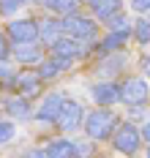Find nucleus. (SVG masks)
Wrapping results in <instances>:
<instances>
[{
    "mask_svg": "<svg viewBox=\"0 0 150 158\" xmlns=\"http://www.w3.org/2000/svg\"><path fill=\"white\" fill-rule=\"evenodd\" d=\"M8 112H11L14 117H27V114H30V109H27L25 95H22V98H11V101H8Z\"/></svg>",
    "mask_w": 150,
    "mask_h": 158,
    "instance_id": "nucleus-17",
    "label": "nucleus"
},
{
    "mask_svg": "<svg viewBox=\"0 0 150 158\" xmlns=\"http://www.w3.org/2000/svg\"><path fill=\"white\" fill-rule=\"evenodd\" d=\"M60 106H63V95L60 93H55L49 95L44 104H41V109H38V120H57V114H60Z\"/></svg>",
    "mask_w": 150,
    "mask_h": 158,
    "instance_id": "nucleus-9",
    "label": "nucleus"
},
{
    "mask_svg": "<svg viewBox=\"0 0 150 158\" xmlns=\"http://www.w3.org/2000/svg\"><path fill=\"white\" fill-rule=\"evenodd\" d=\"M139 139H142V134L136 131L134 126H120L115 134V147L120 153H136V147H139Z\"/></svg>",
    "mask_w": 150,
    "mask_h": 158,
    "instance_id": "nucleus-3",
    "label": "nucleus"
},
{
    "mask_svg": "<svg viewBox=\"0 0 150 158\" xmlns=\"http://www.w3.org/2000/svg\"><path fill=\"white\" fill-rule=\"evenodd\" d=\"M47 3H49V0H47Z\"/></svg>",
    "mask_w": 150,
    "mask_h": 158,
    "instance_id": "nucleus-26",
    "label": "nucleus"
},
{
    "mask_svg": "<svg viewBox=\"0 0 150 158\" xmlns=\"http://www.w3.org/2000/svg\"><path fill=\"white\" fill-rule=\"evenodd\" d=\"M14 85H17L19 95H25V98H30V95H35V93H38V87H41V82H38V77H35V74H30V71L19 74Z\"/></svg>",
    "mask_w": 150,
    "mask_h": 158,
    "instance_id": "nucleus-10",
    "label": "nucleus"
},
{
    "mask_svg": "<svg viewBox=\"0 0 150 158\" xmlns=\"http://www.w3.org/2000/svg\"><path fill=\"white\" fill-rule=\"evenodd\" d=\"M44 153H47V156H57V158H71V156H79V147L66 142V139H57V142H52Z\"/></svg>",
    "mask_w": 150,
    "mask_h": 158,
    "instance_id": "nucleus-12",
    "label": "nucleus"
},
{
    "mask_svg": "<svg viewBox=\"0 0 150 158\" xmlns=\"http://www.w3.org/2000/svg\"><path fill=\"white\" fill-rule=\"evenodd\" d=\"M79 120H82V106L77 101H63L60 114H57V126L63 131H74V128H79Z\"/></svg>",
    "mask_w": 150,
    "mask_h": 158,
    "instance_id": "nucleus-4",
    "label": "nucleus"
},
{
    "mask_svg": "<svg viewBox=\"0 0 150 158\" xmlns=\"http://www.w3.org/2000/svg\"><path fill=\"white\" fill-rule=\"evenodd\" d=\"M142 136H145V142H150V126H145V131H142Z\"/></svg>",
    "mask_w": 150,
    "mask_h": 158,
    "instance_id": "nucleus-24",
    "label": "nucleus"
},
{
    "mask_svg": "<svg viewBox=\"0 0 150 158\" xmlns=\"http://www.w3.org/2000/svg\"><path fill=\"white\" fill-rule=\"evenodd\" d=\"M14 57L22 60V63H35L41 57V52H38V47H33V41H25V44H19L14 49Z\"/></svg>",
    "mask_w": 150,
    "mask_h": 158,
    "instance_id": "nucleus-13",
    "label": "nucleus"
},
{
    "mask_svg": "<svg viewBox=\"0 0 150 158\" xmlns=\"http://www.w3.org/2000/svg\"><path fill=\"white\" fill-rule=\"evenodd\" d=\"M52 55H55L57 60L68 63V60H74L77 55H82V49L77 47V41H68V38H57V41L52 44Z\"/></svg>",
    "mask_w": 150,
    "mask_h": 158,
    "instance_id": "nucleus-7",
    "label": "nucleus"
},
{
    "mask_svg": "<svg viewBox=\"0 0 150 158\" xmlns=\"http://www.w3.org/2000/svg\"><path fill=\"white\" fill-rule=\"evenodd\" d=\"M8 74H11V71H8V68H3V65H0V79H6V77H8Z\"/></svg>",
    "mask_w": 150,
    "mask_h": 158,
    "instance_id": "nucleus-25",
    "label": "nucleus"
},
{
    "mask_svg": "<svg viewBox=\"0 0 150 158\" xmlns=\"http://www.w3.org/2000/svg\"><path fill=\"white\" fill-rule=\"evenodd\" d=\"M134 8L145 14V11H150V0H134Z\"/></svg>",
    "mask_w": 150,
    "mask_h": 158,
    "instance_id": "nucleus-22",
    "label": "nucleus"
},
{
    "mask_svg": "<svg viewBox=\"0 0 150 158\" xmlns=\"http://www.w3.org/2000/svg\"><path fill=\"white\" fill-rule=\"evenodd\" d=\"M93 101L101 104V106H109V104L120 101V87L117 85H96L93 87Z\"/></svg>",
    "mask_w": 150,
    "mask_h": 158,
    "instance_id": "nucleus-8",
    "label": "nucleus"
},
{
    "mask_svg": "<svg viewBox=\"0 0 150 158\" xmlns=\"http://www.w3.org/2000/svg\"><path fill=\"white\" fill-rule=\"evenodd\" d=\"M142 71L150 77V57H148V60H142Z\"/></svg>",
    "mask_w": 150,
    "mask_h": 158,
    "instance_id": "nucleus-23",
    "label": "nucleus"
},
{
    "mask_svg": "<svg viewBox=\"0 0 150 158\" xmlns=\"http://www.w3.org/2000/svg\"><path fill=\"white\" fill-rule=\"evenodd\" d=\"M136 38L142 44H150V22H145V19L136 22Z\"/></svg>",
    "mask_w": 150,
    "mask_h": 158,
    "instance_id": "nucleus-19",
    "label": "nucleus"
},
{
    "mask_svg": "<svg viewBox=\"0 0 150 158\" xmlns=\"http://www.w3.org/2000/svg\"><path fill=\"white\" fill-rule=\"evenodd\" d=\"M74 38H82V41H90V38H96V22H90V19H82V16H68L66 25H63Z\"/></svg>",
    "mask_w": 150,
    "mask_h": 158,
    "instance_id": "nucleus-5",
    "label": "nucleus"
},
{
    "mask_svg": "<svg viewBox=\"0 0 150 158\" xmlns=\"http://www.w3.org/2000/svg\"><path fill=\"white\" fill-rule=\"evenodd\" d=\"M93 14L109 22L115 14H120V0H93Z\"/></svg>",
    "mask_w": 150,
    "mask_h": 158,
    "instance_id": "nucleus-11",
    "label": "nucleus"
},
{
    "mask_svg": "<svg viewBox=\"0 0 150 158\" xmlns=\"http://www.w3.org/2000/svg\"><path fill=\"white\" fill-rule=\"evenodd\" d=\"M8 57V41H6V35L0 33V60H6Z\"/></svg>",
    "mask_w": 150,
    "mask_h": 158,
    "instance_id": "nucleus-21",
    "label": "nucleus"
},
{
    "mask_svg": "<svg viewBox=\"0 0 150 158\" xmlns=\"http://www.w3.org/2000/svg\"><path fill=\"white\" fill-rule=\"evenodd\" d=\"M11 136H14V126H11V123H0V144L8 142Z\"/></svg>",
    "mask_w": 150,
    "mask_h": 158,
    "instance_id": "nucleus-20",
    "label": "nucleus"
},
{
    "mask_svg": "<svg viewBox=\"0 0 150 158\" xmlns=\"http://www.w3.org/2000/svg\"><path fill=\"white\" fill-rule=\"evenodd\" d=\"M8 35L14 38V44H25V41H35L38 30H35V22L19 19V22H11L8 25Z\"/></svg>",
    "mask_w": 150,
    "mask_h": 158,
    "instance_id": "nucleus-6",
    "label": "nucleus"
},
{
    "mask_svg": "<svg viewBox=\"0 0 150 158\" xmlns=\"http://www.w3.org/2000/svg\"><path fill=\"white\" fill-rule=\"evenodd\" d=\"M150 95V87L145 79L139 77H131L123 82V87H120V98L126 101V104H131V106H139V104H145Z\"/></svg>",
    "mask_w": 150,
    "mask_h": 158,
    "instance_id": "nucleus-2",
    "label": "nucleus"
},
{
    "mask_svg": "<svg viewBox=\"0 0 150 158\" xmlns=\"http://www.w3.org/2000/svg\"><path fill=\"white\" fill-rule=\"evenodd\" d=\"M57 33H60V25H57L55 19H47V22L41 25V35H44L49 44H55V41H57Z\"/></svg>",
    "mask_w": 150,
    "mask_h": 158,
    "instance_id": "nucleus-18",
    "label": "nucleus"
},
{
    "mask_svg": "<svg viewBox=\"0 0 150 158\" xmlns=\"http://www.w3.org/2000/svg\"><path fill=\"white\" fill-rule=\"evenodd\" d=\"M66 65H68V63L57 60V57H52V60H47V63H44L41 68H38V77H44V79H52L55 74H57V71H60V68H66Z\"/></svg>",
    "mask_w": 150,
    "mask_h": 158,
    "instance_id": "nucleus-16",
    "label": "nucleus"
},
{
    "mask_svg": "<svg viewBox=\"0 0 150 158\" xmlns=\"http://www.w3.org/2000/svg\"><path fill=\"white\" fill-rule=\"evenodd\" d=\"M49 8L55 11V14L71 16L77 8H79V0H49Z\"/></svg>",
    "mask_w": 150,
    "mask_h": 158,
    "instance_id": "nucleus-15",
    "label": "nucleus"
},
{
    "mask_svg": "<svg viewBox=\"0 0 150 158\" xmlns=\"http://www.w3.org/2000/svg\"><path fill=\"white\" fill-rule=\"evenodd\" d=\"M115 126H117V117L112 112H104V109L93 112V114L87 117V123H85L90 139H109V134L115 131Z\"/></svg>",
    "mask_w": 150,
    "mask_h": 158,
    "instance_id": "nucleus-1",
    "label": "nucleus"
},
{
    "mask_svg": "<svg viewBox=\"0 0 150 158\" xmlns=\"http://www.w3.org/2000/svg\"><path fill=\"white\" fill-rule=\"evenodd\" d=\"M126 38H128V30H115L109 38H106V41H101L98 52H112V49L123 47V44H126Z\"/></svg>",
    "mask_w": 150,
    "mask_h": 158,
    "instance_id": "nucleus-14",
    "label": "nucleus"
}]
</instances>
